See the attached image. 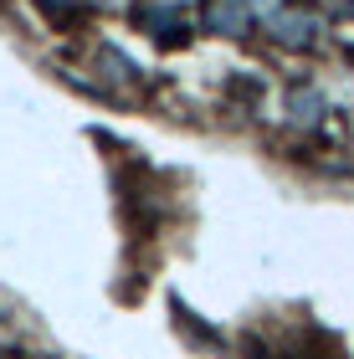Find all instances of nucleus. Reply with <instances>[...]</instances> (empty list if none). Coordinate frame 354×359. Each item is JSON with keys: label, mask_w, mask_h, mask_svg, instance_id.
<instances>
[{"label": "nucleus", "mask_w": 354, "mask_h": 359, "mask_svg": "<svg viewBox=\"0 0 354 359\" xmlns=\"http://www.w3.org/2000/svg\"><path fill=\"white\" fill-rule=\"evenodd\" d=\"M313 15H303V11H282L278 21H272V36H278L282 46H308L313 41Z\"/></svg>", "instance_id": "1"}, {"label": "nucleus", "mask_w": 354, "mask_h": 359, "mask_svg": "<svg viewBox=\"0 0 354 359\" xmlns=\"http://www.w3.org/2000/svg\"><path fill=\"white\" fill-rule=\"evenodd\" d=\"M293 118L298 123H313L318 118V93H293Z\"/></svg>", "instance_id": "3"}, {"label": "nucleus", "mask_w": 354, "mask_h": 359, "mask_svg": "<svg viewBox=\"0 0 354 359\" xmlns=\"http://www.w3.org/2000/svg\"><path fill=\"white\" fill-rule=\"evenodd\" d=\"M211 21L221 31H236V21H247V6L241 0H221V6H211Z\"/></svg>", "instance_id": "2"}]
</instances>
